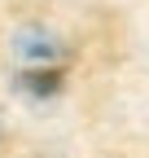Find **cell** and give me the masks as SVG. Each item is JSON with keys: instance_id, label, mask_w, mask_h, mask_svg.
I'll use <instances>...</instances> for the list:
<instances>
[{"instance_id": "obj_1", "label": "cell", "mask_w": 149, "mask_h": 158, "mask_svg": "<svg viewBox=\"0 0 149 158\" xmlns=\"http://www.w3.org/2000/svg\"><path fill=\"white\" fill-rule=\"evenodd\" d=\"M57 84H62V75H57V70H35V75L22 79V88L35 92V97H53V92H57Z\"/></svg>"}]
</instances>
